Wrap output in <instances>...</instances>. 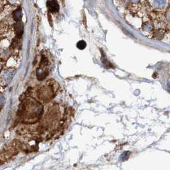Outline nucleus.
<instances>
[{"label": "nucleus", "instance_id": "9", "mask_svg": "<svg viewBox=\"0 0 170 170\" xmlns=\"http://www.w3.org/2000/svg\"><path fill=\"white\" fill-rule=\"evenodd\" d=\"M166 18H167L168 21L170 23V10H169V11L166 14Z\"/></svg>", "mask_w": 170, "mask_h": 170}, {"label": "nucleus", "instance_id": "11", "mask_svg": "<svg viewBox=\"0 0 170 170\" xmlns=\"http://www.w3.org/2000/svg\"><path fill=\"white\" fill-rule=\"evenodd\" d=\"M2 63H0V70H1V69H2Z\"/></svg>", "mask_w": 170, "mask_h": 170}, {"label": "nucleus", "instance_id": "10", "mask_svg": "<svg viewBox=\"0 0 170 170\" xmlns=\"http://www.w3.org/2000/svg\"><path fill=\"white\" fill-rule=\"evenodd\" d=\"M131 1H132V2L136 3V2H138V0H131Z\"/></svg>", "mask_w": 170, "mask_h": 170}, {"label": "nucleus", "instance_id": "4", "mask_svg": "<svg viewBox=\"0 0 170 170\" xmlns=\"http://www.w3.org/2000/svg\"><path fill=\"white\" fill-rule=\"evenodd\" d=\"M167 0H152L153 6L158 9H162L166 7Z\"/></svg>", "mask_w": 170, "mask_h": 170}, {"label": "nucleus", "instance_id": "2", "mask_svg": "<svg viewBox=\"0 0 170 170\" xmlns=\"http://www.w3.org/2000/svg\"><path fill=\"white\" fill-rule=\"evenodd\" d=\"M40 95V98L42 99V100H45V99H47L48 98L51 97V95H53L52 90H51V88H48V87H44L41 90Z\"/></svg>", "mask_w": 170, "mask_h": 170}, {"label": "nucleus", "instance_id": "7", "mask_svg": "<svg viewBox=\"0 0 170 170\" xmlns=\"http://www.w3.org/2000/svg\"><path fill=\"white\" fill-rule=\"evenodd\" d=\"M21 16H22V13L20 9L16 10V11L14 12V19L16 20V21H19L20 18H21Z\"/></svg>", "mask_w": 170, "mask_h": 170}, {"label": "nucleus", "instance_id": "1", "mask_svg": "<svg viewBox=\"0 0 170 170\" xmlns=\"http://www.w3.org/2000/svg\"><path fill=\"white\" fill-rule=\"evenodd\" d=\"M24 120H35L39 118L42 112V106L40 103L34 100H28L23 104L20 110Z\"/></svg>", "mask_w": 170, "mask_h": 170}, {"label": "nucleus", "instance_id": "3", "mask_svg": "<svg viewBox=\"0 0 170 170\" xmlns=\"http://www.w3.org/2000/svg\"><path fill=\"white\" fill-rule=\"evenodd\" d=\"M48 7L51 12H58L60 7L58 2L56 0H49L48 2Z\"/></svg>", "mask_w": 170, "mask_h": 170}, {"label": "nucleus", "instance_id": "5", "mask_svg": "<svg viewBox=\"0 0 170 170\" xmlns=\"http://www.w3.org/2000/svg\"><path fill=\"white\" fill-rule=\"evenodd\" d=\"M14 74L12 73V72L10 70H7L3 73L2 76V80L4 82V83H7V82H8L10 81V79H11L12 78Z\"/></svg>", "mask_w": 170, "mask_h": 170}, {"label": "nucleus", "instance_id": "6", "mask_svg": "<svg viewBox=\"0 0 170 170\" xmlns=\"http://www.w3.org/2000/svg\"><path fill=\"white\" fill-rule=\"evenodd\" d=\"M15 32L17 36H21L23 33V24L21 22H19L15 24Z\"/></svg>", "mask_w": 170, "mask_h": 170}, {"label": "nucleus", "instance_id": "8", "mask_svg": "<svg viewBox=\"0 0 170 170\" xmlns=\"http://www.w3.org/2000/svg\"><path fill=\"white\" fill-rule=\"evenodd\" d=\"M86 47V43L84 40H80L78 42V44H77V48H78L79 49L83 50L85 49Z\"/></svg>", "mask_w": 170, "mask_h": 170}]
</instances>
